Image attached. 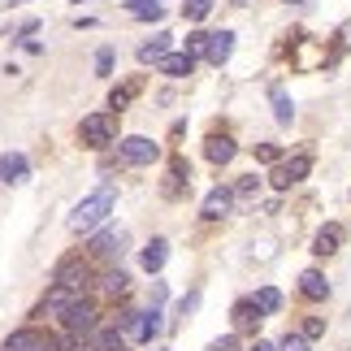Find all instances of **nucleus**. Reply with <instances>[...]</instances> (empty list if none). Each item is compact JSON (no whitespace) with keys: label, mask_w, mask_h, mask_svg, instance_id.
<instances>
[{"label":"nucleus","mask_w":351,"mask_h":351,"mask_svg":"<svg viewBox=\"0 0 351 351\" xmlns=\"http://www.w3.org/2000/svg\"><path fill=\"white\" fill-rule=\"evenodd\" d=\"M269 96H274V117H278V126H291V121H295V100H291L282 87H274Z\"/></svg>","instance_id":"obj_21"},{"label":"nucleus","mask_w":351,"mask_h":351,"mask_svg":"<svg viewBox=\"0 0 351 351\" xmlns=\"http://www.w3.org/2000/svg\"><path fill=\"white\" fill-rule=\"evenodd\" d=\"M204 351H239V339H234V334H221V339H213Z\"/></svg>","instance_id":"obj_31"},{"label":"nucleus","mask_w":351,"mask_h":351,"mask_svg":"<svg viewBox=\"0 0 351 351\" xmlns=\"http://www.w3.org/2000/svg\"><path fill=\"white\" fill-rule=\"evenodd\" d=\"M182 186H191V165L182 156H169V182H165V195H182Z\"/></svg>","instance_id":"obj_15"},{"label":"nucleus","mask_w":351,"mask_h":351,"mask_svg":"<svg viewBox=\"0 0 351 351\" xmlns=\"http://www.w3.org/2000/svg\"><path fill=\"white\" fill-rule=\"evenodd\" d=\"M256 156H261L265 165H274V160H278L282 152H278V143H256Z\"/></svg>","instance_id":"obj_32"},{"label":"nucleus","mask_w":351,"mask_h":351,"mask_svg":"<svg viewBox=\"0 0 351 351\" xmlns=\"http://www.w3.org/2000/svg\"><path fill=\"white\" fill-rule=\"evenodd\" d=\"M96 287H100L104 295H113V300H117V295H126V287H130V274H126V269H109V274H104V278L96 282Z\"/></svg>","instance_id":"obj_20"},{"label":"nucleus","mask_w":351,"mask_h":351,"mask_svg":"<svg viewBox=\"0 0 351 351\" xmlns=\"http://www.w3.org/2000/svg\"><path fill=\"white\" fill-rule=\"evenodd\" d=\"M165 295H169V291H165V287H160V282H156V287H152V304L160 308V304H165Z\"/></svg>","instance_id":"obj_35"},{"label":"nucleus","mask_w":351,"mask_h":351,"mask_svg":"<svg viewBox=\"0 0 351 351\" xmlns=\"http://www.w3.org/2000/svg\"><path fill=\"white\" fill-rule=\"evenodd\" d=\"M117 152H121L126 165H152V160L160 156V147L147 139V134H126V139L117 143Z\"/></svg>","instance_id":"obj_6"},{"label":"nucleus","mask_w":351,"mask_h":351,"mask_svg":"<svg viewBox=\"0 0 351 351\" xmlns=\"http://www.w3.org/2000/svg\"><path fill=\"white\" fill-rule=\"evenodd\" d=\"M343 243H347V230H343L339 221H330V226H321V230H317L313 252H317V256H334V252L343 247Z\"/></svg>","instance_id":"obj_10"},{"label":"nucleus","mask_w":351,"mask_h":351,"mask_svg":"<svg viewBox=\"0 0 351 351\" xmlns=\"http://www.w3.org/2000/svg\"><path fill=\"white\" fill-rule=\"evenodd\" d=\"M26 173H31V160H26L22 152H5L0 156V182H26Z\"/></svg>","instance_id":"obj_12"},{"label":"nucleus","mask_w":351,"mask_h":351,"mask_svg":"<svg viewBox=\"0 0 351 351\" xmlns=\"http://www.w3.org/2000/svg\"><path fill=\"white\" fill-rule=\"evenodd\" d=\"M126 13H130V18H143V22H147V18L156 22V18H160V0H130Z\"/></svg>","instance_id":"obj_26"},{"label":"nucleus","mask_w":351,"mask_h":351,"mask_svg":"<svg viewBox=\"0 0 351 351\" xmlns=\"http://www.w3.org/2000/svg\"><path fill=\"white\" fill-rule=\"evenodd\" d=\"M91 256H100V261H113V256H121V234H113V230L96 234V239H91Z\"/></svg>","instance_id":"obj_18"},{"label":"nucleus","mask_w":351,"mask_h":351,"mask_svg":"<svg viewBox=\"0 0 351 351\" xmlns=\"http://www.w3.org/2000/svg\"><path fill=\"white\" fill-rule=\"evenodd\" d=\"M204 152H208V160H213V165H230L239 147H234V139H230V134H208V147H204Z\"/></svg>","instance_id":"obj_16"},{"label":"nucleus","mask_w":351,"mask_h":351,"mask_svg":"<svg viewBox=\"0 0 351 351\" xmlns=\"http://www.w3.org/2000/svg\"><path fill=\"white\" fill-rule=\"evenodd\" d=\"M156 334H160V313H156V308H147L143 321H139V334H134V339H139V343H152Z\"/></svg>","instance_id":"obj_24"},{"label":"nucleus","mask_w":351,"mask_h":351,"mask_svg":"<svg viewBox=\"0 0 351 351\" xmlns=\"http://www.w3.org/2000/svg\"><path fill=\"white\" fill-rule=\"evenodd\" d=\"M39 351H57V343H48V347H39Z\"/></svg>","instance_id":"obj_37"},{"label":"nucleus","mask_w":351,"mask_h":351,"mask_svg":"<svg viewBox=\"0 0 351 351\" xmlns=\"http://www.w3.org/2000/svg\"><path fill=\"white\" fill-rule=\"evenodd\" d=\"M52 339L44 330H35V326H22V330H13L5 343H0V351H39V347H48Z\"/></svg>","instance_id":"obj_7"},{"label":"nucleus","mask_w":351,"mask_h":351,"mask_svg":"<svg viewBox=\"0 0 351 351\" xmlns=\"http://www.w3.org/2000/svg\"><path fill=\"white\" fill-rule=\"evenodd\" d=\"M113 186H100V191H91L83 204H78L74 213H70V230L74 234H91L96 226H104L109 221V213H113Z\"/></svg>","instance_id":"obj_1"},{"label":"nucleus","mask_w":351,"mask_h":351,"mask_svg":"<svg viewBox=\"0 0 351 351\" xmlns=\"http://www.w3.org/2000/svg\"><path fill=\"white\" fill-rule=\"evenodd\" d=\"M169 39H173V35H165V31H160V35L152 39V44H143V48H139V61H143V65H156V61L169 52Z\"/></svg>","instance_id":"obj_22"},{"label":"nucleus","mask_w":351,"mask_h":351,"mask_svg":"<svg viewBox=\"0 0 351 351\" xmlns=\"http://www.w3.org/2000/svg\"><path fill=\"white\" fill-rule=\"evenodd\" d=\"M230 5H247V0H230Z\"/></svg>","instance_id":"obj_39"},{"label":"nucleus","mask_w":351,"mask_h":351,"mask_svg":"<svg viewBox=\"0 0 351 351\" xmlns=\"http://www.w3.org/2000/svg\"><path fill=\"white\" fill-rule=\"evenodd\" d=\"M230 52H234V31H213V35H208V52H204V61L226 65V61H230Z\"/></svg>","instance_id":"obj_13"},{"label":"nucleus","mask_w":351,"mask_h":351,"mask_svg":"<svg viewBox=\"0 0 351 351\" xmlns=\"http://www.w3.org/2000/svg\"><path fill=\"white\" fill-rule=\"evenodd\" d=\"M252 300H256V308H261L265 317H274L278 308H282V291H278V287H261V291L252 295Z\"/></svg>","instance_id":"obj_23"},{"label":"nucleus","mask_w":351,"mask_h":351,"mask_svg":"<svg viewBox=\"0 0 351 351\" xmlns=\"http://www.w3.org/2000/svg\"><path fill=\"white\" fill-rule=\"evenodd\" d=\"M308 173H313V152H300L291 160H282V165L269 173V182H274V191H291L295 182H304Z\"/></svg>","instance_id":"obj_5"},{"label":"nucleus","mask_w":351,"mask_h":351,"mask_svg":"<svg viewBox=\"0 0 351 351\" xmlns=\"http://www.w3.org/2000/svg\"><path fill=\"white\" fill-rule=\"evenodd\" d=\"M74 300H78V295H70L65 287H57V282H52V287H48V295L39 300V308H35L31 317H35V321H39V317H61V313H65V308H70Z\"/></svg>","instance_id":"obj_8"},{"label":"nucleus","mask_w":351,"mask_h":351,"mask_svg":"<svg viewBox=\"0 0 351 351\" xmlns=\"http://www.w3.org/2000/svg\"><path fill=\"white\" fill-rule=\"evenodd\" d=\"M300 295H304L308 304L330 300V282H326V274H321V269H304V274H300Z\"/></svg>","instance_id":"obj_9"},{"label":"nucleus","mask_w":351,"mask_h":351,"mask_svg":"<svg viewBox=\"0 0 351 351\" xmlns=\"http://www.w3.org/2000/svg\"><path fill=\"white\" fill-rule=\"evenodd\" d=\"M230 208H234V186H213V191L204 195V217H208V221L226 217Z\"/></svg>","instance_id":"obj_11"},{"label":"nucleus","mask_w":351,"mask_h":351,"mask_svg":"<svg viewBox=\"0 0 351 351\" xmlns=\"http://www.w3.org/2000/svg\"><path fill=\"white\" fill-rule=\"evenodd\" d=\"M134 96H139V83H126V87H113V91H109V109H113V113H121V109H126V104H130Z\"/></svg>","instance_id":"obj_25"},{"label":"nucleus","mask_w":351,"mask_h":351,"mask_svg":"<svg viewBox=\"0 0 351 351\" xmlns=\"http://www.w3.org/2000/svg\"><path fill=\"white\" fill-rule=\"evenodd\" d=\"M256 195H261V178H256V173H243L234 182V199H256Z\"/></svg>","instance_id":"obj_27"},{"label":"nucleus","mask_w":351,"mask_h":351,"mask_svg":"<svg viewBox=\"0 0 351 351\" xmlns=\"http://www.w3.org/2000/svg\"><path fill=\"white\" fill-rule=\"evenodd\" d=\"M208 13H213V0H186V5H182V18L186 22H204Z\"/></svg>","instance_id":"obj_28"},{"label":"nucleus","mask_w":351,"mask_h":351,"mask_svg":"<svg viewBox=\"0 0 351 351\" xmlns=\"http://www.w3.org/2000/svg\"><path fill=\"white\" fill-rule=\"evenodd\" d=\"M321 334H326V321H321V317H313V321L304 326V339H321Z\"/></svg>","instance_id":"obj_34"},{"label":"nucleus","mask_w":351,"mask_h":351,"mask_svg":"<svg viewBox=\"0 0 351 351\" xmlns=\"http://www.w3.org/2000/svg\"><path fill=\"white\" fill-rule=\"evenodd\" d=\"M261 317H265V313L256 308V300H239V304H234V326H239V330H256V326H261Z\"/></svg>","instance_id":"obj_19"},{"label":"nucleus","mask_w":351,"mask_h":351,"mask_svg":"<svg viewBox=\"0 0 351 351\" xmlns=\"http://www.w3.org/2000/svg\"><path fill=\"white\" fill-rule=\"evenodd\" d=\"M186 52H191V57H204V52H208V35L191 31V35H186Z\"/></svg>","instance_id":"obj_29"},{"label":"nucleus","mask_w":351,"mask_h":351,"mask_svg":"<svg viewBox=\"0 0 351 351\" xmlns=\"http://www.w3.org/2000/svg\"><path fill=\"white\" fill-rule=\"evenodd\" d=\"M117 134V117L113 113H91L78 121V139H83L87 147H109Z\"/></svg>","instance_id":"obj_4"},{"label":"nucleus","mask_w":351,"mask_h":351,"mask_svg":"<svg viewBox=\"0 0 351 351\" xmlns=\"http://www.w3.org/2000/svg\"><path fill=\"white\" fill-rule=\"evenodd\" d=\"M156 70L169 74V78H186L195 70V57H191V52H165V57L156 61Z\"/></svg>","instance_id":"obj_14"},{"label":"nucleus","mask_w":351,"mask_h":351,"mask_svg":"<svg viewBox=\"0 0 351 351\" xmlns=\"http://www.w3.org/2000/svg\"><path fill=\"white\" fill-rule=\"evenodd\" d=\"M278 351H308V339L304 334H287V339L278 343Z\"/></svg>","instance_id":"obj_30"},{"label":"nucleus","mask_w":351,"mask_h":351,"mask_svg":"<svg viewBox=\"0 0 351 351\" xmlns=\"http://www.w3.org/2000/svg\"><path fill=\"white\" fill-rule=\"evenodd\" d=\"M287 5H304V0H287Z\"/></svg>","instance_id":"obj_38"},{"label":"nucleus","mask_w":351,"mask_h":351,"mask_svg":"<svg viewBox=\"0 0 351 351\" xmlns=\"http://www.w3.org/2000/svg\"><path fill=\"white\" fill-rule=\"evenodd\" d=\"M139 261H143L147 274H160V269H165V261H169V243H165V239H152V243L143 247Z\"/></svg>","instance_id":"obj_17"},{"label":"nucleus","mask_w":351,"mask_h":351,"mask_svg":"<svg viewBox=\"0 0 351 351\" xmlns=\"http://www.w3.org/2000/svg\"><path fill=\"white\" fill-rule=\"evenodd\" d=\"M61 326H65V334H78V339H91V334L100 330V313H96V304L78 295V300H74V304H70V308L61 313Z\"/></svg>","instance_id":"obj_3"},{"label":"nucleus","mask_w":351,"mask_h":351,"mask_svg":"<svg viewBox=\"0 0 351 351\" xmlns=\"http://www.w3.org/2000/svg\"><path fill=\"white\" fill-rule=\"evenodd\" d=\"M113 70V48H100L96 52V74H109Z\"/></svg>","instance_id":"obj_33"},{"label":"nucleus","mask_w":351,"mask_h":351,"mask_svg":"<svg viewBox=\"0 0 351 351\" xmlns=\"http://www.w3.org/2000/svg\"><path fill=\"white\" fill-rule=\"evenodd\" d=\"M52 282H57V287H65L70 295H83V291L91 287V265L83 261V252L61 256L57 269H52Z\"/></svg>","instance_id":"obj_2"},{"label":"nucleus","mask_w":351,"mask_h":351,"mask_svg":"<svg viewBox=\"0 0 351 351\" xmlns=\"http://www.w3.org/2000/svg\"><path fill=\"white\" fill-rule=\"evenodd\" d=\"M247 351H278V347H274V343H265V339H256V343H252Z\"/></svg>","instance_id":"obj_36"}]
</instances>
